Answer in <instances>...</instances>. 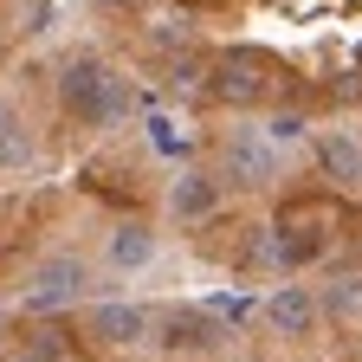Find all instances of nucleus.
<instances>
[{
	"label": "nucleus",
	"instance_id": "obj_1",
	"mask_svg": "<svg viewBox=\"0 0 362 362\" xmlns=\"http://www.w3.org/2000/svg\"><path fill=\"white\" fill-rule=\"evenodd\" d=\"M84 285H90L84 259H71V252H52V259H39V265L26 272V310H59V304L84 298Z\"/></svg>",
	"mask_w": 362,
	"mask_h": 362
},
{
	"label": "nucleus",
	"instance_id": "obj_4",
	"mask_svg": "<svg viewBox=\"0 0 362 362\" xmlns=\"http://www.w3.org/2000/svg\"><path fill=\"white\" fill-rule=\"evenodd\" d=\"M265 317H272L285 337H304V330L317 324V298H310V291H298V285H285V291H272Z\"/></svg>",
	"mask_w": 362,
	"mask_h": 362
},
{
	"label": "nucleus",
	"instance_id": "obj_8",
	"mask_svg": "<svg viewBox=\"0 0 362 362\" xmlns=\"http://www.w3.org/2000/svg\"><path fill=\"white\" fill-rule=\"evenodd\" d=\"M156 259V233L149 226H123V233H110V265L117 272H136V265H149Z\"/></svg>",
	"mask_w": 362,
	"mask_h": 362
},
{
	"label": "nucleus",
	"instance_id": "obj_9",
	"mask_svg": "<svg viewBox=\"0 0 362 362\" xmlns=\"http://www.w3.org/2000/svg\"><path fill=\"white\" fill-rule=\"evenodd\" d=\"M214 337H220V330L207 324L201 310H175V317H168V337H162V343H175V349H181V343H188V349H207Z\"/></svg>",
	"mask_w": 362,
	"mask_h": 362
},
{
	"label": "nucleus",
	"instance_id": "obj_11",
	"mask_svg": "<svg viewBox=\"0 0 362 362\" xmlns=\"http://www.w3.org/2000/svg\"><path fill=\"white\" fill-rule=\"evenodd\" d=\"M317 310H324V317H362V279H343V285H330Z\"/></svg>",
	"mask_w": 362,
	"mask_h": 362
},
{
	"label": "nucleus",
	"instance_id": "obj_7",
	"mask_svg": "<svg viewBox=\"0 0 362 362\" xmlns=\"http://www.w3.org/2000/svg\"><path fill=\"white\" fill-rule=\"evenodd\" d=\"M324 168H330L337 181H349V188H362V143H356L349 129L324 136Z\"/></svg>",
	"mask_w": 362,
	"mask_h": 362
},
{
	"label": "nucleus",
	"instance_id": "obj_12",
	"mask_svg": "<svg viewBox=\"0 0 362 362\" xmlns=\"http://www.w3.org/2000/svg\"><path fill=\"white\" fill-rule=\"evenodd\" d=\"M272 136H279V143H298V136H304V117H298V110L272 117Z\"/></svg>",
	"mask_w": 362,
	"mask_h": 362
},
{
	"label": "nucleus",
	"instance_id": "obj_5",
	"mask_svg": "<svg viewBox=\"0 0 362 362\" xmlns=\"http://www.w3.org/2000/svg\"><path fill=\"white\" fill-rule=\"evenodd\" d=\"M90 330H98L104 343H136V337L149 330V317L136 310V304H98V310H90Z\"/></svg>",
	"mask_w": 362,
	"mask_h": 362
},
{
	"label": "nucleus",
	"instance_id": "obj_13",
	"mask_svg": "<svg viewBox=\"0 0 362 362\" xmlns=\"http://www.w3.org/2000/svg\"><path fill=\"white\" fill-rule=\"evenodd\" d=\"M0 123H7V110H0Z\"/></svg>",
	"mask_w": 362,
	"mask_h": 362
},
{
	"label": "nucleus",
	"instance_id": "obj_2",
	"mask_svg": "<svg viewBox=\"0 0 362 362\" xmlns=\"http://www.w3.org/2000/svg\"><path fill=\"white\" fill-rule=\"evenodd\" d=\"M226 168H233V181H272L279 175V149L265 143V129H233L226 136Z\"/></svg>",
	"mask_w": 362,
	"mask_h": 362
},
{
	"label": "nucleus",
	"instance_id": "obj_6",
	"mask_svg": "<svg viewBox=\"0 0 362 362\" xmlns=\"http://www.w3.org/2000/svg\"><path fill=\"white\" fill-rule=\"evenodd\" d=\"M214 201H220L214 175H181V181H175V194H168V207H175L181 220H201V214H214Z\"/></svg>",
	"mask_w": 362,
	"mask_h": 362
},
{
	"label": "nucleus",
	"instance_id": "obj_3",
	"mask_svg": "<svg viewBox=\"0 0 362 362\" xmlns=\"http://www.w3.org/2000/svg\"><path fill=\"white\" fill-rule=\"evenodd\" d=\"M214 90H220L226 104H259V98H265V65H259V59H226Z\"/></svg>",
	"mask_w": 362,
	"mask_h": 362
},
{
	"label": "nucleus",
	"instance_id": "obj_10",
	"mask_svg": "<svg viewBox=\"0 0 362 362\" xmlns=\"http://www.w3.org/2000/svg\"><path fill=\"white\" fill-rule=\"evenodd\" d=\"M33 162V136L7 117V123H0V168H26Z\"/></svg>",
	"mask_w": 362,
	"mask_h": 362
}]
</instances>
